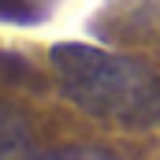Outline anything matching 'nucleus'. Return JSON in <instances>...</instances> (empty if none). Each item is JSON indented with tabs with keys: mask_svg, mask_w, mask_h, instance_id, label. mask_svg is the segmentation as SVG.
<instances>
[{
	"mask_svg": "<svg viewBox=\"0 0 160 160\" xmlns=\"http://www.w3.org/2000/svg\"><path fill=\"white\" fill-rule=\"evenodd\" d=\"M48 63L60 93L89 119L123 130H149L160 123V75L138 56L60 41L52 45Z\"/></svg>",
	"mask_w": 160,
	"mask_h": 160,
	"instance_id": "1",
	"label": "nucleus"
},
{
	"mask_svg": "<svg viewBox=\"0 0 160 160\" xmlns=\"http://www.w3.org/2000/svg\"><path fill=\"white\" fill-rule=\"evenodd\" d=\"M11 157H38L34 153V130L15 104L0 101V160H11Z\"/></svg>",
	"mask_w": 160,
	"mask_h": 160,
	"instance_id": "2",
	"label": "nucleus"
},
{
	"mask_svg": "<svg viewBox=\"0 0 160 160\" xmlns=\"http://www.w3.org/2000/svg\"><path fill=\"white\" fill-rule=\"evenodd\" d=\"M52 0H0V22L11 26H34L48 15Z\"/></svg>",
	"mask_w": 160,
	"mask_h": 160,
	"instance_id": "3",
	"label": "nucleus"
},
{
	"mask_svg": "<svg viewBox=\"0 0 160 160\" xmlns=\"http://www.w3.org/2000/svg\"><path fill=\"white\" fill-rule=\"evenodd\" d=\"M38 157H116V153H112V149H101V145H97V149H45V153H38Z\"/></svg>",
	"mask_w": 160,
	"mask_h": 160,
	"instance_id": "4",
	"label": "nucleus"
}]
</instances>
